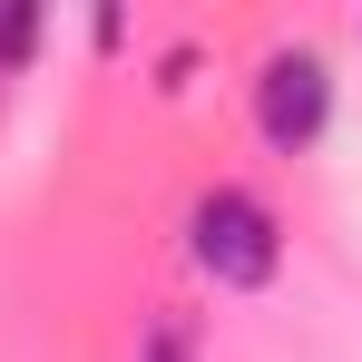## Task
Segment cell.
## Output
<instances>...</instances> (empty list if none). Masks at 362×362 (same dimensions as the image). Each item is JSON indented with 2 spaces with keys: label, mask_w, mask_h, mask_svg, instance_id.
<instances>
[{
  "label": "cell",
  "mask_w": 362,
  "mask_h": 362,
  "mask_svg": "<svg viewBox=\"0 0 362 362\" xmlns=\"http://www.w3.org/2000/svg\"><path fill=\"white\" fill-rule=\"evenodd\" d=\"M186 255H196V274L216 294H264L284 274V226H274V206L255 186H206L186 206Z\"/></svg>",
  "instance_id": "6da1fadb"
},
{
  "label": "cell",
  "mask_w": 362,
  "mask_h": 362,
  "mask_svg": "<svg viewBox=\"0 0 362 362\" xmlns=\"http://www.w3.org/2000/svg\"><path fill=\"white\" fill-rule=\"evenodd\" d=\"M323 127H333V69L313 59V49H274V59L255 69V137L274 157H303Z\"/></svg>",
  "instance_id": "7a4b0ae2"
},
{
  "label": "cell",
  "mask_w": 362,
  "mask_h": 362,
  "mask_svg": "<svg viewBox=\"0 0 362 362\" xmlns=\"http://www.w3.org/2000/svg\"><path fill=\"white\" fill-rule=\"evenodd\" d=\"M30 49H40V10L10 0V10H0V69H30Z\"/></svg>",
  "instance_id": "3957f363"
},
{
  "label": "cell",
  "mask_w": 362,
  "mask_h": 362,
  "mask_svg": "<svg viewBox=\"0 0 362 362\" xmlns=\"http://www.w3.org/2000/svg\"><path fill=\"white\" fill-rule=\"evenodd\" d=\"M137 362H196V343H186V323H157V333L137 343Z\"/></svg>",
  "instance_id": "277c9868"
}]
</instances>
